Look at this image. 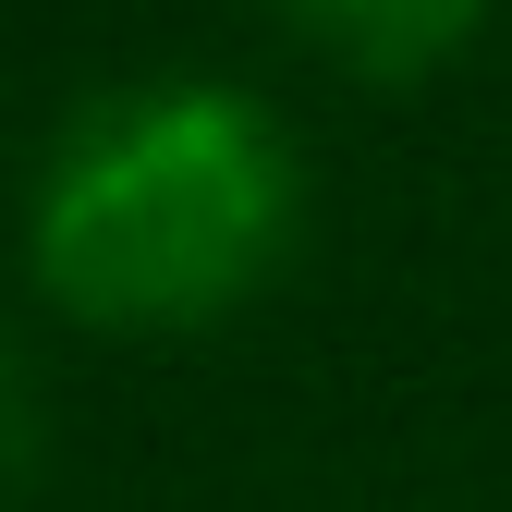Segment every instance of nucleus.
<instances>
[{
  "label": "nucleus",
  "mask_w": 512,
  "mask_h": 512,
  "mask_svg": "<svg viewBox=\"0 0 512 512\" xmlns=\"http://www.w3.org/2000/svg\"><path fill=\"white\" fill-rule=\"evenodd\" d=\"M293 232H305L293 122L220 74L86 98L25 183V269L74 330H208L281 281Z\"/></svg>",
  "instance_id": "obj_1"
},
{
  "label": "nucleus",
  "mask_w": 512,
  "mask_h": 512,
  "mask_svg": "<svg viewBox=\"0 0 512 512\" xmlns=\"http://www.w3.org/2000/svg\"><path fill=\"white\" fill-rule=\"evenodd\" d=\"M49 476V378L25 342H0V512Z\"/></svg>",
  "instance_id": "obj_3"
},
{
  "label": "nucleus",
  "mask_w": 512,
  "mask_h": 512,
  "mask_svg": "<svg viewBox=\"0 0 512 512\" xmlns=\"http://www.w3.org/2000/svg\"><path fill=\"white\" fill-rule=\"evenodd\" d=\"M281 25L317 37L330 61H354V74H378V86H415L488 25V0H281Z\"/></svg>",
  "instance_id": "obj_2"
}]
</instances>
